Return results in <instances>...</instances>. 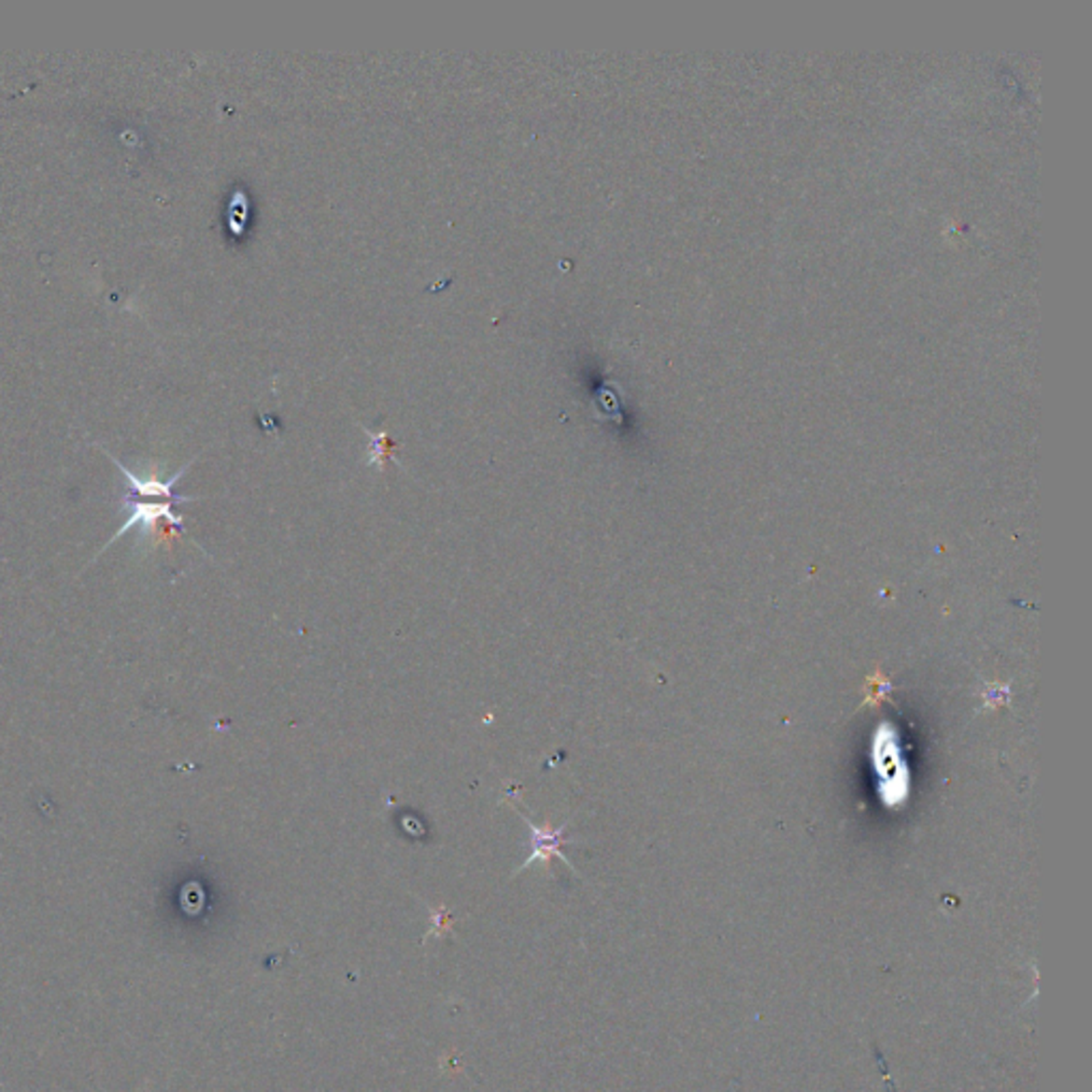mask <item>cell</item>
<instances>
[{
	"label": "cell",
	"instance_id": "1",
	"mask_svg": "<svg viewBox=\"0 0 1092 1092\" xmlns=\"http://www.w3.org/2000/svg\"><path fill=\"white\" fill-rule=\"evenodd\" d=\"M122 508L128 510V518L122 523V527L114 533V538H111L107 545L103 546V551L107 548L109 545H114V542L124 536L128 530H133V527H137L141 538H146L148 532H154L158 523H167L173 530L182 532L184 533V517L177 515L176 510H173V503L171 502H164V503H146V502H139L135 500V497H128L124 495V503Z\"/></svg>",
	"mask_w": 1092,
	"mask_h": 1092
},
{
	"label": "cell",
	"instance_id": "2",
	"mask_svg": "<svg viewBox=\"0 0 1092 1092\" xmlns=\"http://www.w3.org/2000/svg\"><path fill=\"white\" fill-rule=\"evenodd\" d=\"M105 455H107L111 459V461H114L116 468L120 472H122L124 476L128 478V485H131V493H128V497H135V500H137V497H163V500H167L171 503L197 500V497H191V495H179V493H176V489H173V487L177 485V480L184 476L186 470L191 468V463L184 465L182 470H179L177 474H173V476L167 478V480H156V478H139V476H135V474L131 470L124 468V465L120 463L116 457H111L107 453V450H105Z\"/></svg>",
	"mask_w": 1092,
	"mask_h": 1092
},
{
	"label": "cell",
	"instance_id": "3",
	"mask_svg": "<svg viewBox=\"0 0 1092 1092\" xmlns=\"http://www.w3.org/2000/svg\"><path fill=\"white\" fill-rule=\"evenodd\" d=\"M525 822H527V826H530V832H532V841H530L532 856L527 858V860L521 864V869H518V871L527 869V866H532L533 862H542L545 866H548V864H551L553 858H560V860H563L568 866H572V862H568V858L561 854V847L566 845V843H570L566 837H563V832H566V826H561V828L536 826V824H532L527 817H525Z\"/></svg>",
	"mask_w": 1092,
	"mask_h": 1092
},
{
	"label": "cell",
	"instance_id": "4",
	"mask_svg": "<svg viewBox=\"0 0 1092 1092\" xmlns=\"http://www.w3.org/2000/svg\"><path fill=\"white\" fill-rule=\"evenodd\" d=\"M369 438H372V455H369V461L367 463H384V459L390 455V444L387 440V433H369Z\"/></svg>",
	"mask_w": 1092,
	"mask_h": 1092
}]
</instances>
